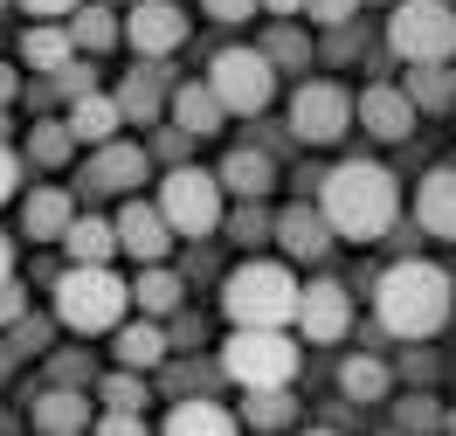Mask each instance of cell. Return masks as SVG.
<instances>
[{
  "label": "cell",
  "mask_w": 456,
  "mask_h": 436,
  "mask_svg": "<svg viewBox=\"0 0 456 436\" xmlns=\"http://www.w3.org/2000/svg\"><path fill=\"white\" fill-rule=\"evenodd\" d=\"M69 152H77L69 118H35V125H28V160H35V167H69Z\"/></svg>",
  "instance_id": "obj_32"
},
{
  "label": "cell",
  "mask_w": 456,
  "mask_h": 436,
  "mask_svg": "<svg viewBox=\"0 0 456 436\" xmlns=\"http://www.w3.org/2000/svg\"><path fill=\"white\" fill-rule=\"evenodd\" d=\"M373 312L395 340H436L456 312V284L443 263H422V257H401L395 270H380L373 284Z\"/></svg>",
  "instance_id": "obj_2"
},
{
  "label": "cell",
  "mask_w": 456,
  "mask_h": 436,
  "mask_svg": "<svg viewBox=\"0 0 456 436\" xmlns=\"http://www.w3.org/2000/svg\"><path fill=\"white\" fill-rule=\"evenodd\" d=\"M28 423L42 436H90V388H42L28 402Z\"/></svg>",
  "instance_id": "obj_17"
},
{
  "label": "cell",
  "mask_w": 456,
  "mask_h": 436,
  "mask_svg": "<svg viewBox=\"0 0 456 436\" xmlns=\"http://www.w3.org/2000/svg\"><path fill=\"white\" fill-rule=\"evenodd\" d=\"M14 97H21V70H14V62H0V104H14Z\"/></svg>",
  "instance_id": "obj_47"
},
{
  "label": "cell",
  "mask_w": 456,
  "mask_h": 436,
  "mask_svg": "<svg viewBox=\"0 0 456 436\" xmlns=\"http://www.w3.org/2000/svg\"><path fill=\"white\" fill-rule=\"evenodd\" d=\"M222 374L235 388H290L297 374V340L284 325H235L222 347Z\"/></svg>",
  "instance_id": "obj_5"
},
{
  "label": "cell",
  "mask_w": 456,
  "mask_h": 436,
  "mask_svg": "<svg viewBox=\"0 0 456 436\" xmlns=\"http://www.w3.org/2000/svg\"><path fill=\"white\" fill-rule=\"evenodd\" d=\"M104 408H111V415H139V408H145V374L118 367V374L104 381Z\"/></svg>",
  "instance_id": "obj_35"
},
{
  "label": "cell",
  "mask_w": 456,
  "mask_h": 436,
  "mask_svg": "<svg viewBox=\"0 0 456 436\" xmlns=\"http://www.w3.org/2000/svg\"><path fill=\"white\" fill-rule=\"evenodd\" d=\"M0 7H7V0H0Z\"/></svg>",
  "instance_id": "obj_53"
},
{
  "label": "cell",
  "mask_w": 456,
  "mask_h": 436,
  "mask_svg": "<svg viewBox=\"0 0 456 436\" xmlns=\"http://www.w3.org/2000/svg\"><path fill=\"white\" fill-rule=\"evenodd\" d=\"M200 7H208L215 21H249V14H256V0H200Z\"/></svg>",
  "instance_id": "obj_44"
},
{
  "label": "cell",
  "mask_w": 456,
  "mask_h": 436,
  "mask_svg": "<svg viewBox=\"0 0 456 436\" xmlns=\"http://www.w3.org/2000/svg\"><path fill=\"white\" fill-rule=\"evenodd\" d=\"M401 90H408L415 111H456V70L450 62H415Z\"/></svg>",
  "instance_id": "obj_28"
},
{
  "label": "cell",
  "mask_w": 456,
  "mask_h": 436,
  "mask_svg": "<svg viewBox=\"0 0 456 436\" xmlns=\"http://www.w3.org/2000/svg\"><path fill=\"white\" fill-rule=\"evenodd\" d=\"M14 187H21V160H14L7 145H0V208L14 202Z\"/></svg>",
  "instance_id": "obj_45"
},
{
  "label": "cell",
  "mask_w": 456,
  "mask_h": 436,
  "mask_svg": "<svg viewBox=\"0 0 456 436\" xmlns=\"http://www.w3.org/2000/svg\"><path fill=\"white\" fill-rule=\"evenodd\" d=\"M69 222H77V202H69L62 187H35L28 202H21V229H28L35 243H62Z\"/></svg>",
  "instance_id": "obj_22"
},
{
  "label": "cell",
  "mask_w": 456,
  "mask_h": 436,
  "mask_svg": "<svg viewBox=\"0 0 456 436\" xmlns=\"http://www.w3.org/2000/svg\"><path fill=\"white\" fill-rule=\"evenodd\" d=\"M21 7H28L35 21H56V14H77L84 0H21Z\"/></svg>",
  "instance_id": "obj_46"
},
{
  "label": "cell",
  "mask_w": 456,
  "mask_h": 436,
  "mask_svg": "<svg viewBox=\"0 0 456 436\" xmlns=\"http://www.w3.org/2000/svg\"><path fill=\"white\" fill-rule=\"evenodd\" d=\"M263 56L277 62V70H305V62H312V42H305L297 29H270L263 35Z\"/></svg>",
  "instance_id": "obj_36"
},
{
  "label": "cell",
  "mask_w": 456,
  "mask_h": 436,
  "mask_svg": "<svg viewBox=\"0 0 456 436\" xmlns=\"http://www.w3.org/2000/svg\"><path fill=\"white\" fill-rule=\"evenodd\" d=\"M222 118H228V104L215 97V84H180L173 90V125H180L187 139H215Z\"/></svg>",
  "instance_id": "obj_21"
},
{
  "label": "cell",
  "mask_w": 456,
  "mask_h": 436,
  "mask_svg": "<svg viewBox=\"0 0 456 436\" xmlns=\"http://www.w3.org/2000/svg\"><path fill=\"white\" fill-rule=\"evenodd\" d=\"M173 353V333L159 319H139V325H118V367H132V374H152V367H167Z\"/></svg>",
  "instance_id": "obj_20"
},
{
  "label": "cell",
  "mask_w": 456,
  "mask_h": 436,
  "mask_svg": "<svg viewBox=\"0 0 456 436\" xmlns=\"http://www.w3.org/2000/svg\"><path fill=\"white\" fill-rule=\"evenodd\" d=\"M159 215L173 222V235H215L228 222V187L222 174H200V167H173L159 180Z\"/></svg>",
  "instance_id": "obj_7"
},
{
  "label": "cell",
  "mask_w": 456,
  "mask_h": 436,
  "mask_svg": "<svg viewBox=\"0 0 456 436\" xmlns=\"http://www.w3.org/2000/svg\"><path fill=\"white\" fill-rule=\"evenodd\" d=\"M118 250L139 257V270H145V263H167L173 222L159 215V202H125V208H118Z\"/></svg>",
  "instance_id": "obj_13"
},
{
  "label": "cell",
  "mask_w": 456,
  "mask_h": 436,
  "mask_svg": "<svg viewBox=\"0 0 456 436\" xmlns=\"http://www.w3.org/2000/svg\"><path fill=\"white\" fill-rule=\"evenodd\" d=\"M346 325H353V291L339 277H312L297 298V333L312 347H332V340H346Z\"/></svg>",
  "instance_id": "obj_11"
},
{
  "label": "cell",
  "mask_w": 456,
  "mask_h": 436,
  "mask_svg": "<svg viewBox=\"0 0 456 436\" xmlns=\"http://www.w3.org/2000/svg\"><path fill=\"white\" fill-rule=\"evenodd\" d=\"M7 340H14V353H42V347H49V325H42V319H21Z\"/></svg>",
  "instance_id": "obj_42"
},
{
  "label": "cell",
  "mask_w": 456,
  "mask_h": 436,
  "mask_svg": "<svg viewBox=\"0 0 456 436\" xmlns=\"http://www.w3.org/2000/svg\"><path fill=\"white\" fill-rule=\"evenodd\" d=\"M69 42H77V56H104V49H118V42H125V21L111 14V0L77 7V14H69Z\"/></svg>",
  "instance_id": "obj_24"
},
{
  "label": "cell",
  "mask_w": 456,
  "mask_h": 436,
  "mask_svg": "<svg viewBox=\"0 0 456 436\" xmlns=\"http://www.w3.org/2000/svg\"><path fill=\"white\" fill-rule=\"evenodd\" d=\"M49 90H56L62 104H77V97H90V90H97V77H90V62L77 56L69 70H56V77H49Z\"/></svg>",
  "instance_id": "obj_37"
},
{
  "label": "cell",
  "mask_w": 456,
  "mask_h": 436,
  "mask_svg": "<svg viewBox=\"0 0 456 436\" xmlns=\"http://www.w3.org/2000/svg\"><path fill=\"white\" fill-rule=\"evenodd\" d=\"M395 430L401 436H436V430H450V408L436 402L428 388H415V395H401V402H395Z\"/></svg>",
  "instance_id": "obj_33"
},
{
  "label": "cell",
  "mask_w": 456,
  "mask_h": 436,
  "mask_svg": "<svg viewBox=\"0 0 456 436\" xmlns=\"http://www.w3.org/2000/svg\"><path fill=\"white\" fill-rule=\"evenodd\" d=\"M62 250H69V263H111L118 257V222H104V215H77L69 235H62Z\"/></svg>",
  "instance_id": "obj_29"
},
{
  "label": "cell",
  "mask_w": 456,
  "mask_h": 436,
  "mask_svg": "<svg viewBox=\"0 0 456 436\" xmlns=\"http://www.w3.org/2000/svg\"><path fill=\"white\" fill-rule=\"evenodd\" d=\"M145 167H152V152L132 139H111V145H97L90 152V167H84V194H132L145 180Z\"/></svg>",
  "instance_id": "obj_12"
},
{
  "label": "cell",
  "mask_w": 456,
  "mask_h": 436,
  "mask_svg": "<svg viewBox=\"0 0 456 436\" xmlns=\"http://www.w3.org/2000/svg\"><path fill=\"white\" fill-rule=\"evenodd\" d=\"M353 118H360L367 139H380V145H401L415 132V104H408V90H395V84H367L353 97Z\"/></svg>",
  "instance_id": "obj_14"
},
{
  "label": "cell",
  "mask_w": 456,
  "mask_h": 436,
  "mask_svg": "<svg viewBox=\"0 0 456 436\" xmlns=\"http://www.w3.org/2000/svg\"><path fill=\"white\" fill-rule=\"evenodd\" d=\"M180 298H187V284H180V270H167V263H145L139 277H132V305H145V319H173Z\"/></svg>",
  "instance_id": "obj_26"
},
{
  "label": "cell",
  "mask_w": 456,
  "mask_h": 436,
  "mask_svg": "<svg viewBox=\"0 0 456 436\" xmlns=\"http://www.w3.org/2000/svg\"><path fill=\"white\" fill-rule=\"evenodd\" d=\"M14 277V250H7V235H0V284Z\"/></svg>",
  "instance_id": "obj_48"
},
{
  "label": "cell",
  "mask_w": 456,
  "mask_h": 436,
  "mask_svg": "<svg viewBox=\"0 0 456 436\" xmlns=\"http://www.w3.org/2000/svg\"><path fill=\"white\" fill-rule=\"evenodd\" d=\"M277 243H284L297 263H318V257H332V222H325V208H312V202H290L284 215H277Z\"/></svg>",
  "instance_id": "obj_16"
},
{
  "label": "cell",
  "mask_w": 456,
  "mask_h": 436,
  "mask_svg": "<svg viewBox=\"0 0 456 436\" xmlns=\"http://www.w3.org/2000/svg\"><path fill=\"white\" fill-rule=\"evenodd\" d=\"M235 243H263V235H277V215L263 202H242V208H228V222H222Z\"/></svg>",
  "instance_id": "obj_34"
},
{
  "label": "cell",
  "mask_w": 456,
  "mask_h": 436,
  "mask_svg": "<svg viewBox=\"0 0 456 436\" xmlns=\"http://www.w3.org/2000/svg\"><path fill=\"white\" fill-rule=\"evenodd\" d=\"M215 174H222V187L235 194V202H263V194L277 187V160H270L263 145H235Z\"/></svg>",
  "instance_id": "obj_18"
},
{
  "label": "cell",
  "mask_w": 456,
  "mask_h": 436,
  "mask_svg": "<svg viewBox=\"0 0 456 436\" xmlns=\"http://www.w3.org/2000/svg\"><path fill=\"white\" fill-rule=\"evenodd\" d=\"M450 436H456V408H450Z\"/></svg>",
  "instance_id": "obj_51"
},
{
  "label": "cell",
  "mask_w": 456,
  "mask_h": 436,
  "mask_svg": "<svg viewBox=\"0 0 456 436\" xmlns=\"http://www.w3.org/2000/svg\"><path fill=\"white\" fill-rule=\"evenodd\" d=\"M263 7H270V14H297L305 0H263Z\"/></svg>",
  "instance_id": "obj_49"
},
{
  "label": "cell",
  "mask_w": 456,
  "mask_h": 436,
  "mask_svg": "<svg viewBox=\"0 0 456 436\" xmlns=\"http://www.w3.org/2000/svg\"><path fill=\"white\" fill-rule=\"evenodd\" d=\"M353 125H360V118H353V97H346L339 84H325V77L297 84V97H290V139H305V145H339Z\"/></svg>",
  "instance_id": "obj_9"
},
{
  "label": "cell",
  "mask_w": 456,
  "mask_h": 436,
  "mask_svg": "<svg viewBox=\"0 0 456 436\" xmlns=\"http://www.w3.org/2000/svg\"><path fill=\"white\" fill-rule=\"evenodd\" d=\"M125 305H132V284L118 277L111 263H69L56 277V319L69 333H118L125 325Z\"/></svg>",
  "instance_id": "obj_3"
},
{
  "label": "cell",
  "mask_w": 456,
  "mask_h": 436,
  "mask_svg": "<svg viewBox=\"0 0 456 436\" xmlns=\"http://www.w3.org/2000/svg\"><path fill=\"white\" fill-rule=\"evenodd\" d=\"M242 423L249 430H290L297 423V395L290 388H242Z\"/></svg>",
  "instance_id": "obj_31"
},
{
  "label": "cell",
  "mask_w": 456,
  "mask_h": 436,
  "mask_svg": "<svg viewBox=\"0 0 456 436\" xmlns=\"http://www.w3.org/2000/svg\"><path fill=\"white\" fill-rule=\"evenodd\" d=\"M305 436H339V430H305Z\"/></svg>",
  "instance_id": "obj_50"
},
{
  "label": "cell",
  "mask_w": 456,
  "mask_h": 436,
  "mask_svg": "<svg viewBox=\"0 0 456 436\" xmlns=\"http://www.w3.org/2000/svg\"><path fill=\"white\" fill-rule=\"evenodd\" d=\"M84 381H90L84 353H56V360H49V388H84Z\"/></svg>",
  "instance_id": "obj_38"
},
{
  "label": "cell",
  "mask_w": 456,
  "mask_h": 436,
  "mask_svg": "<svg viewBox=\"0 0 456 436\" xmlns=\"http://www.w3.org/2000/svg\"><path fill=\"white\" fill-rule=\"evenodd\" d=\"M90 436H152V430H145L139 415H111V408H104V423H97Z\"/></svg>",
  "instance_id": "obj_43"
},
{
  "label": "cell",
  "mask_w": 456,
  "mask_h": 436,
  "mask_svg": "<svg viewBox=\"0 0 456 436\" xmlns=\"http://www.w3.org/2000/svg\"><path fill=\"white\" fill-rule=\"evenodd\" d=\"M305 7L318 29H353V14H360V0H305Z\"/></svg>",
  "instance_id": "obj_40"
},
{
  "label": "cell",
  "mask_w": 456,
  "mask_h": 436,
  "mask_svg": "<svg viewBox=\"0 0 456 436\" xmlns=\"http://www.w3.org/2000/svg\"><path fill=\"white\" fill-rule=\"evenodd\" d=\"M118 125H125V111H118V97H104V90H90V97H77L69 104V132H77V145H111Z\"/></svg>",
  "instance_id": "obj_23"
},
{
  "label": "cell",
  "mask_w": 456,
  "mask_h": 436,
  "mask_svg": "<svg viewBox=\"0 0 456 436\" xmlns=\"http://www.w3.org/2000/svg\"><path fill=\"white\" fill-rule=\"evenodd\" d=\"M173 90H180V84H167L159 62H139V70L118 84V111H125V125H159V111H173Z\"/></svg>",
  "instance_id": "obj_15"
},
{
  "label": "cell",
  "mask_w": 456,
  "mask_h": 436,
  "mask_svg": "<svg viewBox=\"0 0 456 436\" xmlns=\"http://www.w3.org/2000/svg\"><path fill=\"white\" fill-rule=\"evenodd\" d=\"M21 62H28L35 77H56V70L77 62V42H69V29H56V21H35V29L21 35Z\"/></svg>",
  "instance_id": "obj_25"
},
{
  "label": "cell",
  "mask_w": 456,
  "mask_h": 436,
  "mask_svg": "<svg viewBox=\"0 0 456 436\" xmlns=\"http://www.w3.org/2000/svg\"><path fill=\"white\" fill-rule=\"evenodd\" d=\"M318 208H325L332 235H346V243H380L401 215V187L380 160H339L332 174L318 180Z\"/></svg>",
  "instance_id": "obj_1"
},
{
  "label": "cell",
  "mask_w": 456,
  "mask_h": 436,
  "mask_svg": "<svg viewBox=\"0 0 456 436\" xmlns=\"http://www.w3.org/2000/svg\"><path fill=\"white\" fill-rule=\"evenodd\" d=\"M208 84L228 104V118H263L270 97H277V62L263 56V49H222L215 70H208Z\"/></svg>",
  "instance_id": "obj_8"
},
{
  "label": "cell",
  "mask_w": 456,
  "mask_h": 436,
  "mask_svg": "<svg viewBox=\"0 0 456 436\" xmlns=\"http://www.w3.org/2000/svg\"><path fill=\"white\" fill-rule=\"evenodd\" d=\"M415 229L456 243V167H436L422 174V194H415Z\"/></svg>",
  "instance_id": "obj_19"
},
{
  "label": "cell",
  "mask_w": 456,
  "mask_h": 436,
  "mask_svg": "<svg viewBox=\"0 0 456 436\" xmlns=\"http://www.w3.org/2000/svg\"><path fill=\"white\" fill-rule=\"evenodd\" d=\"M387 436H401V430H387Z\"/></svg>",
  "instance_id": "obj_52"
},
{
  "label": "cell",
  "mask_w": 456,
  "mask_h": 436,
  "mask_svg": "<svg viewBox=\"0 0 456 436\" xmlns=\"http://www.w3.org/2000/svg\"><path fill=\"white\" fill-rule=\"evenodd\" d=\"M297 298H305V284L290 277L284 263H235L222 277V312L235 325H290L297 319Z\"/></svg>",
  "instance_id": "obj_4"
},
{
  "label": "cell",
  "mask_w": 456,
  "mask_h": 436,
  "mask_svg": "<svg viewBox=\"0 0 456 436\" xmlns=\"http://www.w3.org/2000/svg\"><path fill=\"white\" fill-rule=\"evenodd\" d=\"M125 42H132L145 62L173 56V49L187 42V14H180V0H132V7H125Z\"/></svg>",
  "instance_id": "obj_10"
},
{
  "label": "cell",
  "mask_w": 456,
  "mask_h": 436,
  "mask_svg": "<svg viewBox=\"0 0 456 436\" xmlns=\"http://www.w3.org/2000/svg\"><path fill=\"white\" fill-rule=\"evenodd\" d=\"M187 145H194V139H187V132H180V125H167V132H159V139H152V152H159V160H167V174H173V167H187Z\"/></svg>",
  "instance_id": "obj_41"
},
{
  "label": "cell",
  "mask_w": 456,
  "mask_h": 436,
  "mask_svg": "<svg viewBox=\"0 0 456 436\" xmlns=\"http://www.w3.org/2000/svg\"><path fill=\"white\" fill-rule=\"evenodd\" d=\"M21 319H28V284L7 277V284H0V333H14Z\"/></svg>",
  "instance_id": "obj_39"
},
{
  "label": "cell",
  "mask_w": 456,
  "mask_h": 436,
  "mask_svg": "<svg viewBox=\"0 0 456 436\" xmlns=\"http://www.w3.org/2000/svg\"><path fill=\"white\" fill-rule=\"evenodd\" d=\"M339 395L346 402H387V395H395V367L373 360V353H353L339 367Z\"/></svg>",
  "instance_id": "obj_27"
},
{
  "label": "cell",
  "mask_w": 456,
  "mask_h": 436,
  "mask_svg": "<svg viewBox=\"0 0 456 436\" xmlns=\"http://www.w3.org/2000/svg\"><path fill=\"white\" fill-rule=\"evenodd\" d=\"M387 49H395L408 70H415V62H450L456 56V7L450 0H395Z\"/></svg>",
  "instance_id": "obj_6"
},
{
  "label": "cell",
  "mask_w": 456,
  "mask_h": 436,
  "mask_svg": "<svg viewBox=\"0 0 456 436\" xmlns=\"http://www.w3.org/2000/svg\"><path fill=\"white\" fill-rule=\"evenodd\" d=\"M167 436H235V415H228L222 402L194 395V402H173V415H167Z\"/></svg>",
  "instance_id": "obj_30"
}]
</instances>
